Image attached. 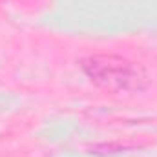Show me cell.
<instances>
[{"label":"cell","instance_id":"1","mask_svg":"<svg viewBox=\"0 0 157 157\" xmlns=\"http://www.w3.org/2000/svg\"><path fill=\"white\" fill-rule=\"evenodd\" d=\"M82 70L97 86L108 91L139 90L144 80L135 64L117 55H91L82 60Z\"/></svg>","mask_w":157,"mask_h":157}]
</instances>
